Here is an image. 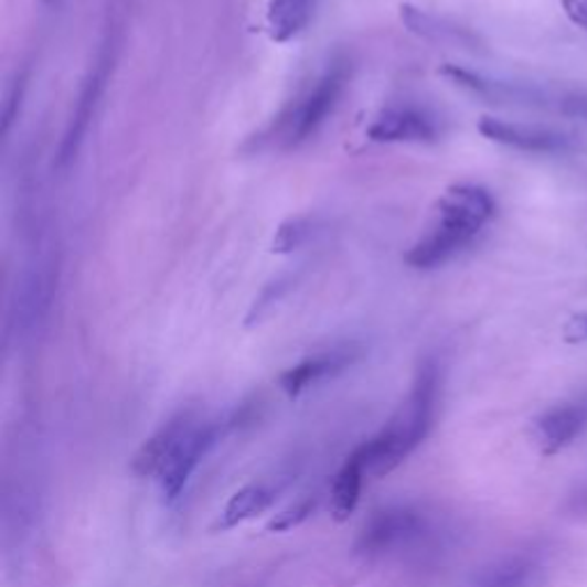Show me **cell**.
Segmentation results:
<instances>
[{
  "label": "cell",
  "mask_w": 587,
  "mask_h": 587,
  "mask_svg": "<svg viewBox=\"0 0 587 587\" xmlns=\"http://www.w3.org/2000/svg\"><path fill=\"white\" fill-rule=\"evenodd\" d=\"M495 214L493 195L478 184H455L438 200L434 223L408 248L404 262L410 269L431 271L446 267L471 246Z\"/></svg>",
  "instance_id": "obj_1"
},
{
  "label": "cell",
  "mask_w": 587,
  "mask_h": 587,
  "mask_svg": "<svg viewBox=\"0 0 587 587\" xmlns=\"http://www.w3.org/2000/svg\"><path fill=\"white\" fill-rule=\"evenodd\" d=\"M349 83V63L335 61L321 72L308 87L282 108L274 125L259 140H267L280 150H294L308 142L321 127L327 125L338 108Z\"/></svg>",
  "instance_id": "obj_2"
},
{
  "label": "cell",
  "mask_w": 587,
  "mask_h": 587,
  "mask_svg": "<svg viewBox=\"0 0 587 587\" xmlns=\"http://www.w3.org/2000/svg\"><path fill=\"white\" fill-rule=\"evenodd\" d=\"M113 65H115V44L108 40L102 44V49L95 57V65L90 67V72L85 74V78L78 87V97H76V104L72 108L70 120H67V129L63 134L61 147H57V161H61V166H67L76 159L81 145L87 136V129H90L93 117L99 108V102L106 93Z\"/></svg>",
  "instance_id": "obj_3"
},
{
  "label": "cell",
  "mask_w": 587,
  "mask_h": 587,
  "mask_svg": "<svg viewBox=\"0 0 587 587\" xmlns=\"http://www.w3.org/2000/svg\"><path fill=\"white\" fill-rule=\"evenodd\" d=\"M427 533V519L406 505L376 512L361 531L356 551L365 557H384L414 546Z\"/></svg>",
  "instance_id": "obj_4"
},
{
  "label": "cell",
  "mask_w": 587,
  "mask_h": 587,
  "mask_svg": "<svg viewBox=\"0 0 587 587\" xmlns=\"http://www.w3.org/2000/svg\"><path fill=\"white\" fill-rule=\"evenodd\" d=\"M438 386H440V372H438V365L429 359L420 365L406 404L399 408V414L391 420L406 436V440L414 450L427 438V434L434 425Z\"/></svg>",
  "instance_id": "obj_5"
},
{
  "label": "cell",
  "mask_w": 587,
  "mask_h": 587,
  "mask_svg": "<svg viewBox=\"0 0 587 587\" xmlns=\"http://www.w3.org/2000/svg\"><path fill=\"white\" fill-rule=\"evenodd\" d=\"M218 438V427L216 425H202L198 423L184 438L182 444L174 448L170 459L163 463L161 473L157 476L161 495L168 503L178 501L182 495L184 487L189 484L191 476L198 471L200 461L210 455Z\"/></svg>",
  "instance_id": "obj_6"
},
{
  "label": "cell",
  "mask_w": 587,
  "mask_h": 587,
  "mask_svg": "<svg viewBox=\"0 0 587 587\" xmlns=\"http://www.w3.org/2000/svg\"><path fill=\"white\" fill-rule=\"evenodd\" d=\"M478 131L495 142L510 147L516 152H527V154H563L572 147L569 136L563 131H555L551 127H540V125H523V122H512L503 120V117H491L484 115Z\"/></svg>",
  "instance_id": "obj_7"
},
{
  "label": "cell",
  "mask_w": 587,
  "mask_h": 587,
  "mask_svg": "<svg viewBox=\"0 0 587 587\" xmlns=\"http://www.w3.org/2000/svg\"><path fill=\"white\" fill-rule=\"evenodd\" d=\"M361 359V349L356 344H338L331 349L319 351L303 359L301 363L291 365L280 374V388L287 397H299L308 388L324 384V381L342 374Z\"/></svg>",
  "instance_id": "obj_8"
},
{
  "label": "cell",
  "mask_w": 587,
  "mask_h": 587,
  "mask_svg": "<svg viewBox=\"0 0 587 587\" xmlns=\"http://www.w3.org/2000/svg\"><path fill=\"white\" fill-rule=\"evenodd\" d=\"M365 136L372 142H434L440 138L438 120L418 106H388L381 110Z\"/></svg>",
  "instance_id": "obj_9"
},
{
  "label": "cell",
  "mask_w": 587,
  "mask_h": 587,
  "mask_svg": "<svg viewBox=\"0 0 587 587\" xmlns=\"http://www.w3.org/2000/svg\"><path fill=\"white\" fill-rule=\"evenodd\" d=\"M444 76H448L455 85L463 87L466 93L476 97L498 102V104H516V106H546L548 97L540 87L531 83L503 81L461 65H446Z\"/></svg>",
  "instance_id": "obj_10"
},
{
  "label": "cell",
  "mask_w": 587,
  "mask_h": 587,
  "mask_svg": "<svg viewBox=\"0 0 587 587\" xmlns=\"http://www.w3.org/2000/svg\"><path fill=\"white\" fill-rule=\"evenodd\" d=\"M198 423L200 418L193 414V410H180V414H174L138 448V452L131 459V473L138 478H157L161 473L163 463L174 452V448L182 444V438Z\"/></svg>",
  "instance_id": "obj_11"
},
{
  "label": "cell",
  "mask_w": 587,
  "mask_h": 587,
  "mask_svg": "<svg viewBox=\"0 0 587 587\" xmlns=\"http://www.w3.org/2000/svg\"><path fill=\"white\" fill-rule=\"evenodd\" d=\"M587 429V397L551 406L537 420V438L544 455L569 448Z\"/></svg>",
  "instance_id": "obj_12"
},
{
  "label": "cell",
  "mask_w": 587,
  "mask_h": 587,
  "mask_svg": "<svg viewBox=\"0 0 587 587\" xmlns=\"http://www.w3.org/2000/svg\"><path fill=\"white\" fill-rule=\"evenodd\" d=\"M399 17L410 33L427 40V42L452 44V46L476 44V38L468 33L466 28H461V25H457L444 17H438V14H431L429 10L406 3L399 8Z\"/></svg>",
  "instance_id": "obj_13"
},
{
  "label": "cell",
  "mask_w": 587,
  "mask_h": 587,
  "mask_svg": "<svg viewBox=\"0 0 587 587\" xmlns=\"http://www.w3.org/2000/svg\"><path fill=\"white\" fill-rule=\"evenodd\" d=\"M321 0H269L267 25L274 42H291L314 19Z\"/></svg>",
  "instance_id": "obj_14"
},
{
  "label": "cell",
  "mask_w": 587,
  "mask_h": 587,
  "mask_svg": "<svg viewBox=\"0 0 587 587\" xmlns=\"http://www.w3.org/2000/svg\"><path fill=\"white\" fill-rule=\"evenodd\" d=\"M363 478H365V471H363L361 461L351 455L340 468V473L335 476L333 489H331V514L338 523L349 521V516L356 512L361 503Z\"/></svg>",
  "instance_id": "obj_15"
},
{
  "label": "cell",
  "mask_w": 587,
  "mask_h": 587,
  "mask_svg": "<svg viewBox=\"0 0 587 587\" xmlns=\"http://www.w3.org/2000/svg\"><path fill=\"white\" fill-rule=\"evenodd\" d=\"M274 503V491L264 484H248L239 491H234L230 495V501L225 503L216 527L221 531H230V527H237L239 523L253 519L255 514L264 512Z\"/></svg>",
  "instance_id": "obj_16"
},
{
  "label": "cell",
  "mask_w": 587,
  "mask_h": 587,
  "mask_svg": "<svg viewBox=\"0 0 587 587\" xmlns=\"http://www.w3.org/2000/svg\"><path fill=\"white\" fill-rule=\"evenodd\" d=\"M535 576V563L531 557H508L495 563L478 578L476 587H527Z\"/></svg>",
  "instance_id": "obj_17"
},
{
  "label": "cell",
  "mask_w": 587,
  "mask_h": 587,
  "mask_svg": "<svg viewBox=\"0 0 587 587\" xmlns=\"http://www.w3.org/2000/svg\"><path fill=\"white\" fill-rule=\"evenodd\" d=\"M319 225L314 218L310 216H297V218H289L287 223H282L276 232V239H274V250L276 253H294L303 248L306 244L312 242V237L317 234Z\"/></svg>",
  "instance_id": "obj_18"
},
{
  "label": "cell",
  "mask_w": 587,
  "mask_h": 587,
  "mask_svg": "<svg viewBox=\"0 0 587 587\" xmlns=\"http://www.w3.org/2000/svg\"><path fill=\"white\" fill-rule=\"evenodd\" d=\"M314 508H317L314 498H301L299 503H294L287 510H282L280 514H276L269 521L267 531L269 533H287V531H294V527H299L303 521L310 519V514L314 512Z\"/></svg>",
  "instance_id": "obj_19"
},
{
  "label": "cell",
  "mask_w": 587,
  "mask_h": 587,
  "mask_svg": "<svg viewBox=\"0 0 587 587\" xmlns=\"http://www.w3.org/2000/svg\"><path fill=\"white\" fill-rule=\"evenodd\" d=\"M563 10L574 25L587 31V0H563Z\"/></svg>",
  "instance_id": "obj_20"
},
{
  "label": "cell",
  "mask_w": 587,
  "mask_h": 587,
  "mask_svg": "<svg viewBox=\"0 0 587 587\" xmlns=\"http://www.w3.org/2000/svg\"><path fill=\"white\" fill-rule=\"evenodd\" d=\"M565 338L569 342H585L587 340V312L569 319V324L565 329Z\"/></svg>",
  "instance_id": "obj_21"
}]
</instances>
